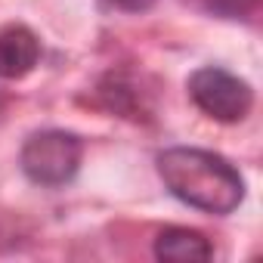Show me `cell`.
Returning a JSON list of instances; mask_svg holds the SVG:
<instances>
[{
  "label": "cell",
  "mask_w": 263,
  "mask_h": 263,
  "mask_svg": "<svg viewBox=\"0 0 263 263\" xmlns=\"http://www.w3.org/2000/svg\"><path fill=\"white\" fill-rule=\"evenodd\" d=\"M158 174L174 198L204 214H232L245 198L241 174L204 149H167L158 155Z\"/></svg>",
  "instance_id": "6da1fadb"
},
{
  "label": "cell",
  "mask_w": 263,
  "mask_h": 263,
  "mask_svg": "<svg viewBox=\"0 0 263 263\" xmlns=\"http://www.w3.org/2000/svg\"><path fill=\"white\" fill-rule=\"evenodd\" d=\"M81 155H84V146L74 134L44 130V134H34L22 146L19 161H22V171L31 183H37V186H65L78 174Z\"/></svg>",
  "instance_id": "7a4b0ae2"
},
{
  "label": "cell",
  "mask_w": 263,
  "mask_h": 263,
  "mask_svg": "<svg viewBox=\"0 0 263 263\" xmlns=\"http://www.w3.org/2000/svg\"><path fill=\"white\" fill-rule=\"evenodd\" d=\"M189 96L208 118L223 121V124L241 121L254 105L251 87L241 78H235V74H229L226 68H217V65L198 68L189 78Z\"/></svg>",
  "instance_id": "3957f363"
},
{
  "label": "cell",
  "mask_w": 263,
  "mask_h": 263,
  "mask_svg": "<svg viewBox=\"0 0 263 263\" xmlns=\"http://www.w3.org/2000/svg\"><path fill=\"white\" fill-rule=\"evenodd\" d=\"M41 59V41L25 25H4L0 28V78L19 81L25 78Z\"/></svg>",
  "instance_id": "277c9868"
},
{
  "label": "cell",
  "mask_w": 263,
  "mask_h": 263,
  "mask_svg": "<svg viewBox=\"0 0 263 263\" xmlns=\"http://www.w3.org/2000/svg\"><path fill=\"white\" fill-rule=\"evenodd\" d=\"M211 254H214L211 241L201 232L186 226H171L155 238V257L167 263H198V260H208Z\"/></svg>",
  "instance_id": "5b68a950"
},
{
  "label": "cell",
  "mask_w": 263,
  "mask_h": 263,
  "mask_svg": "<svg viewBox=\"0 0 263 263\" xmlns=\"http://www.w3.org/2000/svg\"><path fill=\"white\" fill-rule=\"evenodd\" d=\"M201 4H204V10H208V13H214V16L238 19V16H245V13H251V10H254L257 0H201Z\"/></svg>",
  "instance_id": "8992f818"
},
{
  "label": "cell",
  "mask_w": 263,
  "mask_h": 263,
  "mask_svg": "<svg viewBox=\"0 0 263 263\" xmlns=\"http://www.w3.org/2000/svg\"><path fill=\"white\" fill-rule=\"evenodd\" d=\"M105 4L121 10V13H146L155 7V0H105Z\"/></svg>",
  "instance_id": "52a82bcc"
},
{
  "label": "cell",
  "mask_w": 263,
  "mask_h": 263,
  "mask_svg": "<svg viewBox=\"0 0 263 263\" xmlns=\"http://www.w3.org/2000/svg\"><path fill=\"white\" fill-rule=\"evenodd\" d=\"M4 108H7V96L0 93V115H4Z\"/></svg>",
  "instance_id": "ba28073f"
}]
</instances>
